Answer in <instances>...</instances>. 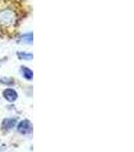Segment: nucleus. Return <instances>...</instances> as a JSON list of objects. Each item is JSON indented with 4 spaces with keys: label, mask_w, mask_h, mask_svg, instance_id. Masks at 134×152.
<instances>
[{
    "label": "nucleus",
    "mask_w": 134,
    "mask_h": 152,
    "mask_svg": "<svg viewBox=\"0 0 134 152\" xmlns=\"http://www.w3.org/2000/svg\"><path fill=\"white\" fill-rule=\"evenodd\" d=\"M17 131L21 134H28L32 131V125L28 120H23L17 126Z\"/></svg>",
    "instance_id": "nucleus-2"
},
{
    "label": "nucleus",
    "mask_w": 134,
    "mask_h": 152,
    "mask_svg": "<svg viewBox=\"0 0 134 152\" xmlns=\"http://www.w3.org/2000/svg\"><path fill=\"white\" fill-rule=\"evenodd\" d=\"M24 16L25 10L19 0H0V35H14Z\"/></svg>",
    "instance_id": "nucleus-1"
},
{
    "label": "nucleus",
    "mask_w": 134,
    "mask_h": 152,
    "mask_svg": "<svg viewBox=\"0 0 134 152\" xmlns=\"http://www.w3.org/2000/svg\"><path fill=\"white\" fill-rule=\"evenodd\" d=\"M21 40H23L25 43H32V34H26V35H24L21 37Z\"/></svg>",
    "instance_id": "nucleus-7"
},
{
    "label": "nucleus",
    "mask_w": 134,
    "mask_h": 152,
    "mask_svg": "<svg viewBox=\"0 0 134 152\" xmlns=\"http://www.w3.org/2000/svg\"><path fill=\"white\" fill-rule=\"evenodd\" d=\"M3 96L6 100H8V102H15L16 99L18 97V94H17V92L14 89H12V88H7V89H5L3 91Z\"/></svg>",
    "instance_id": "nucleus-3"
},
{
    "label": "nucleus",
    "mask_w": 134,
    "mask_h": 152,
    "mask_svg": "<svg viewBox=\"0 0 134 152\" xmlns=\"http://www.w3.org/2000/svg\"><path fill=\"white\" fill-rule=\"evenodd\" d=\"M16 125V119H4L1 124V129L3 131H9Z\"/></svg>",
    "instance_id": "nucleus-4"
},
{
    "label": "nucleus",
    "mask_w": 134,
    "mask_h": 152,
    "mask_svg": "<svg viewBox=\"0 0 134 152\" xmlns=\"http://www.w3.org/2000/svg\"><path fill=\"white\" fill-rule=\"evenodd\" d=\"M22 74L27 80H31L33 78L32 70L28 69V68H22Z\"/></svg>",
    "instance_id": "nucleus-5"
},
{
    "label": "nucleus",
    "mask_w": 134,
    "mask_h": 152,
    "mask_svg": "<svg viewBox=\"0 0 134 152\" xmlns=\"http://www.w3.org/2000/svg\"><path fill=\"white\" fill-rule=\"evenodd\" d=\"M17 55L19 56V59H24V60H31L32 59V54H28V53H17Z\"/></svg>",
    "instance_id": "nucleus-6"
}]
</instances>
